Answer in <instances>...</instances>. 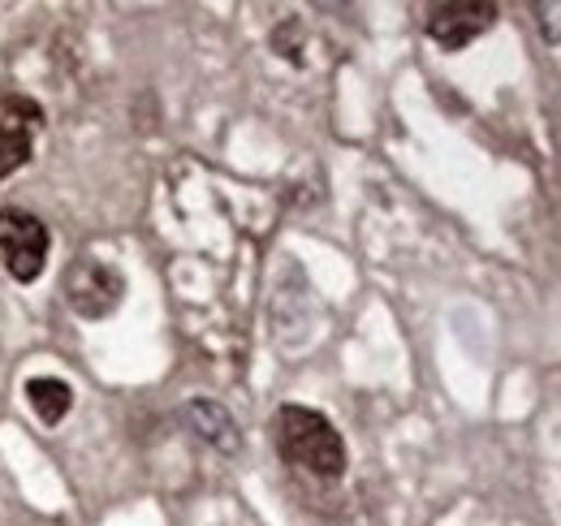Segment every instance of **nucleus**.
I'll use <instances>...</instances> for the list:
<instances>
[{
	"label": "nucleus",
	"instance_id": "obj_2",
	"mask_svg": "<svg viewBox=\"0 0 561 526\" xmlns=\"http://www.w3.org/2000/svg\"><path fill=\"white\" fill-rule=\"evenodd\" d=\"M61 289H66V302L73 307V316H82V320H104V316H113V311L122 307V298H126L122 272H117L113 263L95 260V255H78V260L66 267Z\"/></svg>",
	"mask_w": 561,
	"mask_h": 526
},
{
	"label": "nucleus",
	"instance_id": "obj_5",
	"mask_svg": "<svg viewBox=\"0 0 561 526\" xmlns=\"http://www.w3.org/2000/svg\"><path fill=\"white\" fill-rule=\"evenodd\" d=\"M492 22H496V4H489V0H458V4H432L427 9V35L445 53H462L484 31H492Z\"/></svg>",
	"mask_w": 561,
	"mask_h": 526
},
{
	"label": "nucleus",
	"instance_id": "obj_6",
	"mask_svg": "<svg viewBox=\"0 0 561 526\" xmlns=\"http://www.w3.org/2000/svg\"><path fill=\"white\" fill-rule=\"evenodd\" d=\"M186 423L195 427V436H204L211 449H220V454H238V445H242L233 414H229L225 405L208 401V397H195V401L186 405Z\"/></svg>",
	"mask_w": 561,
	"mask_h": 526
},
{
	"label": "nucleus",
	"instance_id": "obj_3",
	"mask_svg": "<svg viewBox=\"0 0 561 526\" xmlns=\"http://www.w3.org/2000/svg\"><path fill=\"white\" fill-rule=\"evenodd\" d=\"M0 255L13 281H35L48 260V225L26 207H0Z\"/></svg>",
	"mask_w": 561,
	"mask_h": 526
},
{
	"label": "nucleus",
	"instance_id": "obj_1",
	"mask_svg": "<svg viewBox=\"0 0 561 526\" xmlns=\"http://www.w3.org/2000/svg\"><path fill=\"white\" fill-rule=\"evenodd\" d=\"M277 454L289 466L316 474V479H342L346 474V441L342 432L311 405H280L273 419Z\"/></svg>",
	"mask_w": 561,
	"mask_h": 526
},
{
	"label": "nucleus",
	"instance_id": "obj_8",
	"mask_svg": "<svg viewBox=\"0 0 561 526\" xmlns=\"http://www.w3.org/2000/svg\"><path fill=\"white\" fill-rule=\"evenodd\" d=\"M531 13H536L540 35H545L549 44H561V4H536Z\"/></svg>",
	"mask_w": 561,
	"mask_h": 526
},
{
	"label": "nucleus",
	"instance_id": "obj_7",
	"mask_svg": "<svg viewBox=\"0 0 561 526\" xmlns=\"http://www.w3.org/2000/svg\"><path fill=\"white\" fill-rule=\"evenodd\" d=\"M26 397H31L35 414H39L48 427L61 423L73 405V389L66 380H57V376H35V380H26Z\"/></svg>",
	"mask_w": 561,
	"mask_h": 526
},
{
	"label": "nucleus",
	"instance_id": "obj_4",
	"mask_svg": "<svg viewBox=\"0 0 561 526\" xmlns=\"http://www.w3.org/2000/svg\"><path fill=\"white\" fill-rule=\"evenodd\" d=\"M44 108L31 95H0V182L31 160Z\"/></svg>",
	"mask_w": 561,
	"mask_h": 526
}]
</instances>
